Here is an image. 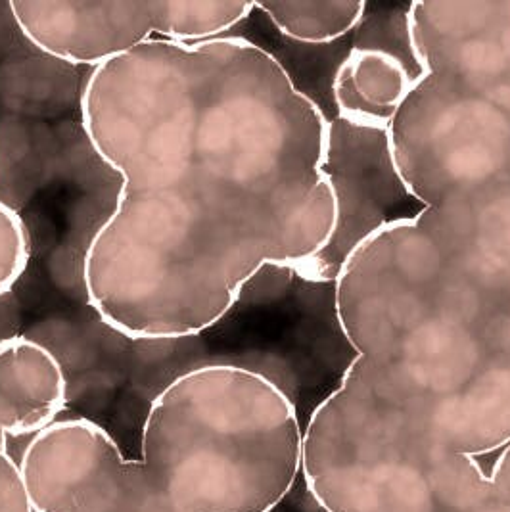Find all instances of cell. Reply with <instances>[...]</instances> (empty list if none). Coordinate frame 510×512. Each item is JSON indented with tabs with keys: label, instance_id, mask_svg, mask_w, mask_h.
<instances>
[{
	"label": "cell",
	"instance_id": "obj_1",
	"mask_svg": "<svg viewBox=\"0 0 510 512\" xmlns=\"http://www.w3.org/2000/svg\"><path fill=\"white\" fill-rule=\"evenodd\" d=\"M81 121L121 177L85 292L125 338L204 334L265 265L305 263L332 233L325 117L244 37L119 54L89 73Z\"/></svg>",
	"mask_w": 510,
	"mask_h": 512
},
{
	"label": "cell",
	"instance_id": "obj_2",
	"mask_svg": "<svg viewBox=\"0 0 510 512\" xmlns=\"http://www.w3.org/2000/svg\"><path fill=\"white\" fill-rule=\"evenodd\" d=\"M342 269L359 353L303 434L330 512H413L430 484L510 443V185H445Z\"/></svg>",
	"mask_w": 510,
	"mask_h": 512
},
{
	"label": "cell",
	"instance_id": "obj_3",
	"mask_svg": "<svg viewBox=\"0 0 510 512\" xmlns=\"http://www.w3.org/2000/svg\"><path fill=\"white\" fill-rule=\"evenodd\" d=\"M140 453L183 512H271L302 472L303 430L267 378L209 363L152 401Z\"/></svg>",
	"mask_w": 510,
	"mask_h": 512
},
{
	"label": "cell",
	"instance_id": "obj_4",
	"mask_svg": "<svg viewBox=\"0 0 510 512\" xmlns=\"http://www.w3.org/2000/svg\"><path fill=\"white\" fill-rule=\"evenodd\" d=\"M424 79L390 125L418 198L445 185H510V0H415Z\"/></svg>",
	"mask_w": 510,
	"mask_h": 512
},
{
	"label": "cell",
	"instance_id": "obj_5",
	"mask_svg": "<svg viewBox=\"0 0 510 512\" xmlns=\"http://www.w3.org/2000/svg\"><path fill=\"white\" fill-rule=\"evenodd\" d=\"M234 309L255 328L254 346L234 367L277 386L305 434L359 357L342 319L338 279L307 263H269L242 288Z\"/></svg>",
	"mask_w": 510,
	"mask_h": 512
},
{
	"label": "cell",
	"instance_id": "obj_6",
	"mask_svg": "<svg viewBox=\"0 0 510 512\" xmlns=\"http://www.w3.org/2000/svg\"><path fill=\"white\" fill-rule=\"evenodd\" d=\"M244 0H14L10 10L25 39L68 64L100 66L160 35L202 43L227 37L252 12Z\"/></svg>",
	"mask_w": 510,
	"mask_h": 512
},
{
	"label": "cell",
	"instance_id": "obj_7",
	"mask_svg": "<svg viewBox=\"0 0 510 512\" xmlns=\"http://www.w3.org/2000/svg\"><path fill=\"white\" fill-rule=\"evenodd\" d=\"M20 470L33 512H183L93 420H58L31 438Z\"/></svg>",
	"mask_w": 510,
	"mask_h": 512
},
{
	"label": "cell",
	"instance_id": "obj_8",
	"mask_svg": "<svg viewBox=\"0 0 510 512\" xmlns=\"http://www.w3.org/2000/svg\"><path fill=\"white\" fill-rule=\"evenodd\" d=\"M321 175L334 200V227L325 246L305 263L326 277L340 279L367 242L415 221L428 208L397 165L390 127L344 117L328 121Z\"/></svg>",
	"mask_w": 510,
	"mask_h": 512
},
{
	"label": "cell",
	"instance_id": "obj_9",
	"mask_svg": "<svg viewBox=\"0 0 510 512\" xmlns=\"http://www.w3.org/2000/svg\"><path fill=\"white\" fill-rule=\"evenodd\" d=\"M411 8L413 2L365 0L363 18L353 29V47L334 79L336 117L390 127L424 79Z\"/></svg>",
	"mask_w": 510,
	"mask_h": 512
},
{
	"label": "cell",
	"instance_id": "obj_10",
	"mask_svg": "<svg viewBox=\"0 0 510 512\" xmlns=\"http://www.w3.org/2000/svg\"><path fill=\"white\" fill-rule=\"evenodd\" d=\"M68 405V380L52 351L24 336L0 342V426L8 438H35Z\"/></svg>",
	"mask_w": 510,
	"mask_h": 512
},
{
	"label": "cell",
	"instance_id": "obj_11",
	"mask_svg": "<svg viewBox=\"0 0 510 512\" xmlns=\"http://www.w3.org/2000/svg\"><path fill=\"white\" fill-rule=\"evenodd\" d=\"M282 37L323 45L349 35L363 18L365 0H302L255 2Z\"/></svg>",
	"mask_w": 510,
	"mask_h": 512
},
{
	"label": "cell",
	"instance_id": "obj_12",
	"mask_svg": "<svg viewBox=\"0 0 510 512\" xmlns=\"http://www.w3.org/2000/svg\"><path fill=\"white\" fill-rule=\"evenodd\" d=\"M29 236L20 213L0 200V300L10 296L27 269Z\"/></svg>",
	"mask_w": 510,
	"mask_h": 512
},
{
	"label": "cell",
	"instance_id": "obj_13",
	"mask_svg": "<svg viewBox=\"0 0 510 512\" xmlns=\"http://www.w3.org/2000/svg\"><path fill=\"white\" fill-rule=\"evenodd\" d=\"M0 512H33L20 463L8 451V436L0 426Z\"/></svg>",
	"mask_w": 510,
	"mask_h": 512
},
{
	"label": "cell",
	"instance_id": "obj_14",
	"mask_svg": "<svg viewBox=\"0 0 510 512\" xmlns=\"http://www.w3.org/2000/svg\"><path fill=\"white\" fill-rule=\"evenodd\" d=\"M16 328H18V311L10 294L0 300V342L18 336Z\"/></svg>",
	"mask_w": 510,
	"mask_h": 512
}]
</instances>
